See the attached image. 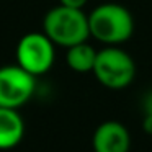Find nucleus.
Here are the masks:
<instances>
[{
  "mask_svg": "<svg viewBox=\"0 0 152 152\" xmlns=\"http://www.w3.org/2000/svg\"><path fill=\"white\" fill-rule=\"evenodd\" d=\"M142 111H144V116L152 118V90H149L142 98Z\"/></svg>",
  "mask_w": 152,
  "mask_h": 152,
  "instance_id": "nucleus-9",
  "label": "nucleus"
},
{
  "mask_svg": "<svg viewBox=\"0 0 152 152\" xmlns=\"http://www.w3.org/2000/svg\"><path fill=\"white\" fill-rule=\"evenodd\" d=\"M93 75L103 87L121 90L131 85L136 77V64L126 51L118 46H106L96 53Z\"/></svg>",
  "mask_w": 152,
  "mask_h": 152,
  "instance_id": "nucleus-3",
  "label": "nucleus"
},
{
  "mask_svg": "<svg viewBox=\"0 0 152 152\" xmlns=\"http://www.w3.org/2000/svg\"><path fill=\"white\" fill-rule=\"evenodd\" d=\"M92 145L93 152H129L131 136L119 121H105L93 132Z\"/></svg>",
  "mask_w": 152,
  "mask_h": 152,
  "instance_id": "nucleus-6",
  "label": "nucleus"
},
{
  "mask_svg": "<svg viewBox=\"0 0 152 152\" xmlns=\"http://www.w3.org/2000/svg\"><path fill=\"white\" fill-rule=\"evenodd\" d=\"M25 136V121L18 110L0 106V151L17 147Z\"/></svg>",
  "mask_w": 152,
  "mask_h": 152,
  "instance_id": "nucleus-7",
  "label": "nucleus"
},
{
  "mask_svg": "<svg viewBox=\"0 0 152 152\" xmlns=\"http://www.w3.org/2000/svg\"><path fill=\"white\" fill-rule=\"evenodd\" d=\"M36 90V77L21 66L0 67V106L18 110L30 102Z\"/></svg>",
  "mask_w": 152,
  "mask_h": 152,
  "instance_id": "nucleus-5",
  "label": "nucleus"
},
{
  "mask_svg": "<svg viewBox=\"0 0 152 152\" xmlns=\"http://www.w3.org/2000/svg\"><path fill=\"white\" fill-rule=\"evenodd\" d=\"M90 36L106 46L126 43L134 33V18L131 12L119 4H102L88 13Z\"/></svg>",
  "mask_w": 152,
  "mask_h": 152,
  "instance_id": "nucleus-1",
  "label": "nucleus"
},
{
  "mask_svg": "<svg viewBox=\"0 0 152 152\" xmlns=\"http://www.w3.org/2000/svg\"><path fill=\"white\" fill-rule=\"evenodd\" d=\"M54 46L56 44L43 31L26 33L17 44V53H15L17 64L34 77L43 75L54 64V57H56Z\"/></svg>",
  "mask_w": 152,
  "mask_h": 152,
  "instance_id": "nucleus-4",
  "label": "nucleus"
},
{
  "mask_svg": "<svg viewBox=\"0 0 152 152\" xmlns=\"http://www.w3.org/2000/svg\"><path fill=\"white\" fill-rule=\"evenodd\" d=\"M88 0H59L61 5H66V7H70V8H79V10H83Z\"/></svg>",
  "mask_w": 152,
  "mask_h": 152,
  "instance_id": "nucleus-10",
  "label": "nucleus"
},
{
  "mask_svg": "<svg viewBox=\"0 0 152 152\" xmlns=\"http://www.w3.org/2000/svg\"><path fill=\"white\" fill-rule=\"evenodd\" d=\"M43 33L56 46L66 48V49L75 44L85 43L90 36L88 15L83 13V10L59 4L44 15Z\"/></svg>",
  "mask_w": 152,
  "mask_h": 152,
  "instance_id": "nucleus-2",
  "label": "nucleus"
},
{
  "mask_svg": "<svg viewBox=\"0 0 152 152\" xmlns=\"http://www.w3.org/2000/svg\"><path fill=\"white\" fill-rule=\"evenodd\" d=\"M96 53L98 51L93 46L85 43L75 44L72 48H67V54H66V62L69 66L70 70L77 74H87V72H93V66L96 61Z\"/></svg>",
  "mask_w": 152,
  "mask_h": 152,
  "instance_id": "nucleus-8",
  "label": "nucleus"
}]
</instances>
